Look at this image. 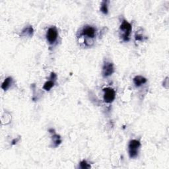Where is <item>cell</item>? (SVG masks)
<instances>
[{"label":"cell","instance_id":"cell-1","mask_svg":"<svg viewBox=\"0 0 169 169\" xmlns=\"http://www.w3.org/2000/svg\"><path fill=\"white\" fill-rule=\"evenodd\" d=\"M120 31L122 32V39L125 42H127L130 40V36L132 32V27L129 22H127L126 20L124 19L123 21L121 23L120 27Z\"/></svg>","mask_w":169,"mask_h":169},{"label":"cell","instance_id":"cell-2","mask_svg":"<svg viewBox=\"0 0 169 169\" xmlns=\"http://www.w3.org/2000/svg\"><path fill=\"white\" fill-rule=\"evenodd\" d=\"M140 147H141V143L138 140H131L128 145L129 155L131 158H135L138 156Z\"/></svg>","mask_w":169,"mask_h":169},{"label":"cell","instance_id":"cell-3","mask_svg":"<svg viewBox=\"0 0 169 169\" xmlns=\"http://www.w3.org/2000/svg\"><path fill=\"white\" fill-rule=\"evenodd\" d=\"M103 91H104L103 98L105 103L108 104L112 103L114 99H115L116 97L115 91H114L112 88L107 87V88H104L103 89Z\"/></svg>","mask_w":169,"mask_h":169},{"label":"cell","instance_id":"cell-4","mask_svg":"<svg viewBox=\"0 0 169 169\" xmlns=\"http://www.w3.org/2000/svg\"><path fill=\"white\" fill-rule=\"evenodd\" d=\"M58 36V33L57 28L55 27L49 28L46 33V39L50 44H53L57 40Z\"/></svg>","mask_w":169,"mask_h":169},{"label":"cell","instance_id":"cell-5","mask_svg":"<svg viewBox=\"0 0 169 169\" xmlns=\"http://www.w3.org/2000/svg\"><path fill=\"white\" fill-rule=\"evenodd\" d=\"M114 71V66L112 63L106 62L104 63L103 67V77H108L110 76Z\"/></svg>","mask_w":169,"mask_h":169},{"label":"cell","instance_id":"cell-6","mask_svg":"<svg viewBox=\"0 0 169 169\" xmlns=\"http://www.w3.org/2000/svg\"><path fill=\"white\" fill-rule=\"evenodd\" d=\"M96 34V29L91 26H85L82 30V34L90 39H93Z\"/></svg>","mask_w":169,"mask_h":169},{"label":"cell","instance_id":"cell-7","mask_svg":"<svg viewBox=\"0 0 169 169\" xmlns=\"http://www.w3.org/2000/svg\"><path fill=\"white\" fill-rule=\"evenodd\" d=\"M146 82H147V79L141 75L135 76V77L133 78V83H134V84L136 87H140V86H141L143 84H145Z\"/></svg>","mask_w":169,"mask_h":169},{"label":"cell","instance_id":"cell-8","mask_svg":"<svg viewBox=\"0 0 169 169\" xmlns=\"http://www.w3.org/2000/svg\"><path fill=\"white\" fill-rule=\"evenodd\" d=\"M12 82H13V79L11 77L6 78L5 80L4 81V83H3L2 85H1V88L3 90L7 91V89L10 87V86L12 84Z\"/></svg>","mask_w":169,"mask_h":169},{"label":"cell","instance_id":"cell-9","mask_svg":"<svg viewBox=\"0 0 169 169\" xmlns=\"http://www.w3.org/2000/svg\"><path fill=\"white\" fill-rule=\"evenodd\" d=\"M33 28L32 27V26H28L25 27L24 29L22 31V34H23V36H33Z\"/></svg>","mask_w":169,"mask_h":169},{"label":"cell","instance_id":"cell-10","mask_svg":"<svg viewBox=\"0 0 169 169\" xmlns=\"http://www.w3.org/2000/svg\"><path fill=\"white\" fill-rule=\"evenodd\" d=\"M101 11L103 14L106 15L108 13V1H103L102 2L101 6Z\"/></svg>","mask_w":169,"mask_h":169},{"label":"cell","instance_id":"cell-11","mask_svg":"<svg viewBox=\"0 0 169 169\" xmlns=\"http://www.w3.org/2000/svg\"><path fill=\"white\" fill-rule=\"evenodd\" d=\"M52 141L54 147H58L60 143H62V140L61 138H60V136L57 134H54L52 136Z\"/></svg>","mask_w":169,"mask_h":169},{"label":"cell","instance_id":"cell-12","mask_svg":"<svg viewBox=\"0 0 169 169\" xmlns=\"http://www.w3.org/2000/svg\"><path fill=\"white\" fill-rule=\"evenodd\" d=\"M54 82L53 81L50 80V81H46L45 83H44L43 86V89H44V90L48 91L54 87Z\"/></svg>","mask_w":169,"mask_h":169},{"label":"cell","instance_id":"cell-13","mask_svg":"<svg viewBox=\"0 0 169 169\" xmlns=\"http://www.w3.org/2000/svg\"><path fill=\"white\" fill-rule=\"evenodd\" d=\"M80 167L82 168V169H87V168H89L91 167V166L89 165L87 161L83 160V161H82L81 162H80Z\"/></svg>","mask_w":169,"mask_h":169}]
</instances>
